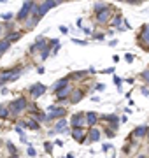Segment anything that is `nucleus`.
<instances>
[{
  "instance_id": "1",
  "label": "nucleus",
  "mask_w": 149,
  "mask_h": 158,
  "mask_svg": "<svg viewBox=\"0 0 149 158\" xmlns=\"http://www.w3.org/2000/svg\"><path fill=\"white\" fill-rule=\"evenodd\" d=\"M28 100L25 98V97H18L16 100H12L7 107H9V114H12V116H18V114H21L23 111H26L28 109Z\"/></svg>"
},
{
  "instance_id": "2",
  "label": "nucleus",
  "mask_w": 149,
  "mask_h": 158,
  "mask_svg": "<svg viewBox=\"0 0 149 158\" xmlns=\"http://www.w3.org/2000/svg\"><path fill=\"white\" fill-rule=\"evenodd\" d=\"M19 74H21V67H19V65H18V67L2 70V72H0V86H4V85H7V83L16 81V79L19 77Z\"/></svg>"
},
{
  "instance_id": "3",
  "label": "nucleus",
  "mask_w": 149,
  "mask_h": 158,
  "mask_svg": "<svg viewBox=\"0 0 149 158\" xmlns=\"http://www.w3.org/2000/svg\"><path fill=\"white\" fill-rule=\"evenodd\" d=\"M35 2L34 0H26L23 6H21V9H19V12L16 14V19L18 21H26L30 18V14H32V9H34Z\"/></svg>"
},
{
  "instance_id": "4",
  "label": "nucleus",
  "mask_w": 149,
  "mask_h": 158,
  "mask_svg": "<svg viewBox=\"0 0 149 158\" xmlns=\"http://www.w3.org/2000/svg\"><path fill=\"white\" fill-rule=\"evenodd\" d=\"M47 111H49V113L46 114V119H62V118H65V114H67V109L60 107V106H51Z\"/></svg>"
},
{
  "instance_id": "5",
  "label": "nucleus",
  "mask_w": 149,
  "mask_h": 158,
  "mask_svg": "<svg viewBox=\"0 0 149 158\" xmlns=\"http://www.w3.org/2000/svg\"><path fill=\"white\" fill-rule=\"evenodd\" d=\"M46 86L42 85V83H35V85H32L30 86V90H28V93H30V97L34 98V100H37V98H40V97L46 93Z\"/></svg>"
},
{
  "instance_id": "6",
  "label": "nucleus",
  "mask_w": 149,
  "mask_h": 158,
  "mask_svg": "<svg viewBox=\"0 0 149 158\" xmlns=\"http://www.w3.org/2000/svg\"><path fill=\"white\" fill-rule=\"evenodd\" d=\"M84 125H86V118H84V113H74L70 116V127L72 128H84Z\"/></svg>"
},
{
  "instance_id": "7",
  "label": "nucleus",
  "mask_w": 149,
  "mask_h": 158,
  "mask_svg": "<svg viewBox=\"0 0 149 158\" xmlns=\"http://www.w3.org/2000/svg\"><path fill=\"white\" fill-rule=\"evenodd\" d=\"M139 44L142 48H149V23L144 25L142 30H140V35H139Z\"/></svg>"
},
{
  "instance_id": "8",
  "label": "nucleus",
  "mask_w": 149,
  "mask_h": 158,
  "mask_svg": "<svg viewBox=\"0 0 149 158\" xmlns=\"http://www.w3.org/2000/svg\"><path fill=\"white\" fill-rule=\"evenodd\" d=\"M56 6H58L56 0H44V2L40 4V7H39V18H42L49 9H53V7H56Z\"/></svg>"
},
{
  "instance_id": "9",
  "label": "nucleus",
  "mask_w": 149,
  "mask_h": 158,
  "mask_svg": "<svg viewBox=\"0 0 149 158\" xmlns=\"http://www.w3.org/2000/svg\"><path fill=\"white\" fill-rule=\"evenodd\" d=\"M111 16H112V7L109 6L107 9H103V11L97 12V23H107Z\"/></svg>"
},
{
  "instance_id": "10",
  "label": "nucleus",
  "mask_w": 149,
  "mask_h": 158,
  "mask_svg": "<svg viewBox=\"0 0 149 158\" xmlns=\"http://www.w3.org/2000/svg\"><path fill=\"white\" fill-rule=\"evenodd\" d=\"M70 93H72V86H70V85L63 86V88H60L58 91H54V95H56V100H65V98H69Z\"/></svg>"
},
{
  "instance_id": "11",
  "label": "nucleus",
  "mask_w": 149,
  "mask_h": 158,
  "mask_svg": "<svg viewBox=\"0 0 149 158\" xmlns=\"http://www.w3.org/2000/svg\"><path fill=\"white\" fill-rule=\"evenodd\" d=\"M70 135L74 137L77 142H84L86 141V132H84V128H77V127H75V128L70 130Z\"/></svg>"
},
{
  "instance_id": "12",
  "label": "nucleus",
  "mask_w": 149,
  "mask_h": 158,
  "mask_svg": "<svg viewBox=\"0 0 149 158\" xmlns=\"http://www.w3.org/2000/svg\"><path fill=\"white\" fill-rule=\"evenodd\" d=\"M19 127H26L30 130H40V123H37L34 118H26L25 121H19Z\"/></svg>"
},
{
  "instance_id": "13",
  "label": "nucleus",
  "mask_w": 149,
  "mask_h": 158,
  "mask_svg": "<svg viewBox=\"0 0 149 158\" xmlns=\"http://www.w3.org/2000/svg\"><path fill=\"white\" fill-rule=\"evenodd\" d=\"M67 125H69V123H67V121H65L63 118H62V119H58V123L54 125V128H51V130H49V134L53 135V134H60V132H65V130L69 128Z\"/></svg>"
},
{
  "instance_id": "14",
  "label": "nucleus",
  "mask_w": 149,
  "mask_h": 158,
  "mask_svg": "<svg viewBox=\"0 0 149 158\" xmlns=\"http://www.w3.org/2000/svg\"><path fill=\"white\" fill-rule=\"evenodd\" d=\"M146 134H147V127L146 125H140V127H137V128L132 132V135H130V139H144L146 137Z\"/></svg>"
},
{
  "instance_id": "15",
  "label": "nucleus",
  "mask_w": 149,
  "mask_h": 158,
  "mask_svg": "<svg viewBox=\"0 0 149 158\" xmlns=\"http://www.w3.org/2000/svg\"><path fill=\"white\" fill-rule=\"evenodd\" d=\"M86 139H88L90 142H98V141H100V130L95 128V127H91V128L88 130Z\"/></svg>"
},
{
  "instance_id": "16",
  "label": "nucleus",
  "mask_w": 149,
  "mask_h": 158,
  "mask_svg": "<svg viewBox=\"0 0 149 158\" xmlns=\"http://www.w3.org/2000/svg\"><path fill=\"white\" fill-rule=\"evenodd\" d=\"M84 118H86V125L91 128V127H95L98 121V114L93 113V111H88V113H84Z\"/></svg>"
},
{
  "instance_id": "17",
  "label": "nucleus",
  "mask_w": 149,
  "mask_h": 158,
  "mask_svg": "<svg viewBox=\"0 0 149 158\" xmlns=\"http://www.w3.org/2000/svg\"><path fill=\"white\" fill-rule=\"evenodd\" d=\"M46 46H47V39H46V37H37V39H35V44L30 48V51L35 53L37 49H44Z\"/></svg>"
},
{
  "instance_id": "18",
  "label": "nucleus",
  "mask_w": 149,
  "mask_h": 158,
  "mask_svg": "<svg viewBox=\"0 0 149 158\" xmlns=\"http://www.w3.org/2000/svg\"><path fill=\"white\" fill-rule=\"evenodd\" d=\"M83 97H84V91L83 90H74L72 93H70V104H77V102H81Z\"/></svg>"
},
{
  "instance_id": "19",
  "label": "nucleus",
  "mask_w": 149,
  "mask_h": 158,
  "mask_svg": "<svg viewBox=\"0 0 149 158\" xmlns=\"http://www.w3.org/2000/svg\"><path fill=\"white\" fill-rule=\"evenodd\" d=\"M69 81H70L69 77H63V79H58L56 83H54V85H53V91H58V90H60V88H63V86H67V85H70Z\"/></svg>"
},
{
  "instance_id": "20",
  "label": "nucleus",
  "mask_w": 149,
  "mask_h": 158,
  "mask_svg": "<svg viewBox=\"0 0 149 158\" xmlns=\"http://www.w3.org/2000/svg\"><path fill=\"white\" fill-rule=\"evenodd\" d=\"M9 48H11V42H9L7 39H2V40H0V56H2V55H4L7 49H9Z\"/></svg>"
},
{
  "instance_id": "21",
  "label": "nucleus",
  "mask_w": 149,
  "mask_h": 158,
  "mask_svg": "<svg viewBox=\"0 0 149 158\" xmlns=\"http://www.w3.org/2000/svg\"><path fill=\"white\" fill-rule=\"evenodd\" d=\"M21 35H23L21 32H12V34H9V35H7L6 39H7V40H9V42L12 44V42H16V40H19V39H21Z\"/></svg>"
},
{
  "instance_id": "22",
  "label": "nucleus",
  "mask_w": 149,
  "mask_h": 158,
  "mask_svg": "<svg viewBox=\"0 0 149 158\" xmlns=\"http://www.w3.org/2000/svg\"><path fill=\"white\" fill-rule=\"evenodd\" d=\"M88 70H77V72H72L69 76V79H81V77H86Z\"/></svg>"
},
{
  "instance_id": "23",
  "label": "nucleus",
  "mask_w": 149,
  "mask_h": 158,
  "mask_svg": "<svg viewBox=\"0 0 149 158\" xmlns=\"http://www.w3.org/2000/svg\"><path fill=\"white\" fill-rule=\"evenodd\" d=\"M0 118H2V119L9 118V107H7L6 104H2V106H0Z\"/></svg>"
},
{
  "instance_id": "24",
  "label": "nucleus",
  "mask_w": 149,
  "mask_h": 158,
  "mask_svg": "<svg viewBox=\"0 0 149 158\" xmlns=\"http://www.w3.org/2000/svg\"><path fill=\"white\" fill-rule=\"evenodd\" d=\"M121 23H123V16H121V14H118V16L112 19V27H119V28H121Z\"/></svg>"
},
{
  "instance_id": "25",
  "label": "nucleus",
  "mask_w": 149,
  "mask_h": 158,
  "mask_svg": "<svg viewBox=\"0 0 149 158\" xmlns=\"http://www.w3.org/2000/svg\"><path fill=\"white\" fill-rule=\"evenodd\" d=\"M107 4H95V12H100V11H103V9H107Z\"/></svg>"
},
{
  "instance_id": "26",
  "label": "nucleus",
  "mask_w": 149,
  "mask_h": 158,
  "mask_svg": "<svg viewBox=\"0 0 149 158\" xmlns=\"http://www.w3.org/2000/svg\"><path fill=\"white\" fill-rule=\"evenodd\" d=\"M7 149L12 153V155H18V149H16V146H12L11 142H7Z\"/></svg>"
},
{
  "instance_id": "27",
  "label": "nucleus",
  "mask_w": 149,
  "mask_h": 158,
  "mask_svg": "<svg viewBox=\"0 0 149 158\" xmlns=\"http://www.w3.org/2000/svg\"><path fill=\"white\" fill-rule=\"evenodd\" d=\"M2 19H6V21L12 19V12H6V14H2Z\"/></svg>"
},
{
  "instance_id": "28",
  "label": "nucleus",
  "mask_w": 149,
  "mask_h": 158,
  "mask_svg": "<svg viewBox=\"0 0 149 158\" xmlns=\"http://www.w3.org/2000/svg\"><path fill=\"white\" fill-rule=\"evenodd\" d=\"M44 148H46V151H47V153H51V151H53V144H51V142H46V144H44Z\"/></svg>"
},
{
  "instance_id": "29",
  "label": "nucleus",
  "mask_w": 149,
  "mask_h": 158,
  "mask_svg": "<svg viewBox=\"0 0 149 158\" xmlns=\"http://www.w3.org/2000/svg\"><path fill=\"white\" fill-rule=\"evenodd\" d=\"M142 77L146 79V83L149 85V70H144V72H142Z\"/></svg>"
},
{
  "instance_id": "30",
  "label": "nucleus",
  "mask_w": 149,
  "mask_h": 158,
  "mask_svg": "<svg viewBox=\"0 0 149 158\" xmlns=\"http://www.w3.org/2000/svg\"><path fill=\"white\" fill-rule=\"evenodd\" d=\"M125 60H126L128 63H132V62H133V56L130 55V53H126V55H125Z\"/></svg>"
},
{
  "instance_id": "31",
  "label": "nucleus",
  "mask_w": 149,
  "mask_h": 158,
  "mask_svg": "<svg viewBox=\"0 0 149 158\" xmlns=\"http://www.w3.org/2000/svg\"><path fill=\"white\" fill-rule=\"evenodd\" d=\"M35 155H37V153H35V149L32 146H28V156H35Z\"/></svg>"
},
{
  "instance_id": "32",
  "label": "nucleus",
  "mask_w": 149,
  "mask_h": 158,
  "mask_svg": "<svg viewBox=\"0 0 149 158\" xmlns=\"http://www.w3.org/2000/svg\"><path fill=\"white\" fill-rule=\"evenodd\" d=\"M72 40H74L75 44H83V46H86V44H88L86 40H81V39H72Z\"/></svg>"
},
{
  "instance_id": "33",
  "label": "nucleus",
  "mask_w": 149,
  "mask_h": 158,
  "mask_svg": "<svg viewBox=\"0 0 149 158\" xmlns=\"http://www.w3.org/2000/svg\"><path fill=\"white\" fill-rule=\"evenodd\" d=\"M114 135H116V130H111V128L107 130V137H109V139L111 137H114Z\"/></svg>"
},
{
  "instance_id": "34",
  "label": "nucleus",
  "mask_w": 149,
  "mask_h": 158,
  "mask_svg": "<svg viewBox=\"0 0 149 158\" xmlns=\"http://www.w3.org/2000/svg\"><path fill=\"white\" fill-rule=\"evenodd\" d=\"M114 83L118 85V88L121 90V79H119V77H114Z\"/></svg>"
},
{
  "instance_id": "35",
  "label": "nucleus",
  "mask_w": 149,
  "mask_h": 158,
  "mask_svg": "<svg viewBox=\"0 0 149 158\" xmlns=\"http://www.w3.org/2000/svg\"><path fill=\"white\" fill-rule=\"evenodd\" d=\"M93 37H95V39H98V40H102L103 39V34H95Z\"/></svg>"
},
{
  "instance_id": "36",
  "label": "nucleus",
  "mask_w": 149,
  "mask_h": 158,
  "mask_svg": "<svg viewBox=\"0 0 149 158\" xmlns=\"http://www.w3.org/2000/svg\"><path fill=\"white\" fill-rule=\"evenodd\" d=\"M97 90L102 91V90H105V86H103V85H97Z\"/></svg>"
},
{
  "instance_id": "37",
  "label": "nucleus",
  "mask_w": 149,
  "mask_h": 158,
  "mask_svg": "<svg viewBox=\"0 0 149 158\" xmlns=\"http://www.w3.org/2000/svg\"><path fill=\"white\" fill-rule=\"evenodd\" d=\"M142 93H144L146 97H149V90H147V88H142Z\"/></svg>"
},
{
  "instance_id": "38",
  "label": "nucleus",
  "mask_w": 149,
  "mask_h": 158,
  "mask_svg": "<svg viewBox=\"0 0 149 158\" xmlns=\"http://www.w3.org/2000/svg\"><path fill=\"white\" fill-rule=\"evenodd\" d=\"M60 30H62V34H67L69 30H67V27H60Z\"/></svg>"
},
{
  "instance_id": "39",
  "label": "nucleus",
  "mask_w": 149,
  "mask_h": 158,
  "mask_svg": "<svg viewBox=\"0 0 149 158\" xmlns=\"http://www.w3.org/2000/svg\"><path fill=\"white\" fill-rule=\"evenodd\" d=\"M146 137H147V141H149V128H147V134H146Z\"/></svg>"
},
{
  "instance_id": "40",
  "label": "nucleus",
  "mask_w": 149,
  "mask_h": 158,
  "mask_svg": "<svg viewBox=\"0 0 149 158\" xmlns=\"http://www.w3.org/2000/svg\"><path fill=\"white\" fill-rule=\"evenodd\" d=\"M9 158H18V155H12V156H9Z\"/></svg>"
},
{
  "instance_id": "41",
  "label": "nucleus",
  "mask_w": 149,
  "mask_h": 158,
  "mask_svg": "<svg viewBox=\"0 0 149 158\" xmlns=\"http://www.w3.org/2000/svg\"><path fill=\"white\" fill-rule=\"evenodd\" d=\"M137 158H147V156H144V155H140V156H137Z\"/></svg>"
},
{
  "instance_id": "42",
  "label": "nucleus",
  "mask_w": 149,
  "mask_h": 158,
  "mask_svg": "<svg viewBox=\"0 0 149 158\" xmlns=\"http://www.w3.org/2000/svg\"><path fill=\"white\" fill-rule=\"evenodd\" d=\"M118 2H125V0H118Z\"/></svg>"
},
{
  "instance_id": "43",
  "label": "nucleus",
  "mask_w": 149,
  "mask_h": 158,
  "mask_svg": "<svg viewBox=\"0 0 149 158\" xmlns=\"http://www.w3.org/2000/svg\"><path fill=\"white\" fill-rule=\"evenodd\" d=\"M0 2H6V0H0Z\"/></svg>"
},
{
  "instance_id": "44",
  "label": "nucleus",
  "mask_w": 149,
  "mask_h": 158,
  "mask_svg": "<svg viewBox=\"0 0 149 158\" xmlns=\"http://www.w3.org/2000/svg\"><path fill=\"white\" fill-rule=\"evenodd\" d=\"M40 2H44V0H40Z\"/></svg>"
},
{
  "instance_id": "45",
  "label": "nucleus",
  "mask_w": 149,
  "mask_h": 158,
  "mask_svg": "<svg viewBox=\"0 0 149 158\" xmlns=\"http://www.w3.org/2000/svg\"><path fill=\"white\" fill-rule=\"evenodd\" d=\"M0 32H2V28H0Z\"/></svg>"
}]
</instances>
